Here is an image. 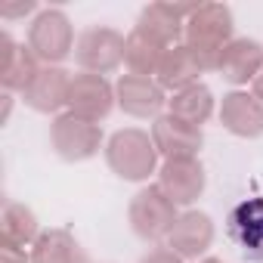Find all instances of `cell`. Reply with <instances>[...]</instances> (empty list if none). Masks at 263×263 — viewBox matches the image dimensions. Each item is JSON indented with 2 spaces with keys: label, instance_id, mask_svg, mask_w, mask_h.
Masks as SVG:
<instances>
[{
  "label": "cell",
  "instance_id": "6da1fadb",
  "mask_svg": "<svg viewBox=\"0 0 263 263\" xmlns=\"http://www.w3.org/2000/svg\"><path fill=\"white\" fill-rule=\"evenodd\" d=\"M235 41V19L226 4H198V10L186 19L183 44L198 59L201 71H217L223 50Z\"/></svg>",
  "mask_w": 263,
  "mask_h": 263
},
{
  "label": "cell",
  "instance_id": "7a4b0ae2",
  "mask_svg": "<svg viewBox=\"0 0 263 263\" xmlns=\"http://www.w3.org/2000/svg\"><path fill=\"white\" fill-rule=\"evenodd\" d=\"M105 164L115 177L127 183H146L152 174H158V149L152 143V134L140 127H124L105 140Z\"/></svg>",
  "mask_w": 263,
  "mask_h": 263
},
{
  "label": "cell",
  "instance_id": "3957f363",
  "mask_svg": "<svg viewBox=\"0 0 263 263\" xmlns=\"http://www.w3.org/2000/svg\"><path fill=\"white\" fill-rule=\"evenodd\" d=\"M180 217V208L161 192L158 183L143 186L127 204V223L134 229V235L146 245H161L167 241L174 223Z\"/></svg>",
  "mask_w": 263,
  "mask_h": 263
},
{
  "label": "cell",
  "instance_id": "277c9868",
  "mask_svg": "<svg viewBox=\"0 0 263 263\" xmlns=\"http://www.w3.org/2000/svg\"><path fill=\"white\" fill-rule=\"evenodd\" d=\"M31 53L37 56L41 65H62L68 56H74V44H78V34H74V25L71 19L56 10V7H47L41 10L31 25H28V41Z\"/></svg>",
  "mask_w": 263,
  "mask_h": 263
},
{
  "label": "cell",
  "instance_id": "5b68a950",
  "mask_svg": "<svg viewBox=\"0 0 263 263\" xmlns=\"http://www.w3.org/2000/svg\"><path fill=\"white\" fill-rule=\"evenodd\" d=\"M50 146L53 152L68 161V164H81L99 155V149H105V134H102V124L84 121L71 111L56 115L50 124Z\"/></svg>",
  "mask_w": 263,
  "mask_h": 263
},
{
  "label": "cell",
  "instance_id": "8992f818",
  "mask_svg": "<svg viewBox=\"0 0 263 263\" xmlns=\"http://www.w3.org/2000/svg\"><path fill=\"white\" fill-rule=\"evenodd\" d=\"M124 34L108 25H90L78 34L74 62L87 74H111L124 65Z\"/></svg>",
  "mask_w": 263,
  "mask_h": 263
},
{
  "label": "cell",
  "instance_id": "52a82bcc",
  "mask_svg": "<svg viewBox=\"0 0 263 263\" xmlns=\"http://www.w3.org/2000/svg\"><path fill=\"white\" fill-rule=\"evenodd\" d=\"M118 105V96H115V84L102 74H87V71H78L71 74V87H68V102L65 108L84 121H93V124H102L111 108Z\"/></svg>",
  "mask_w": 263,
  "mask_h": 263
},
{
  "label": "cell",
  "instance_id": "ba28073f",
  "mask_svg": "<svg viewBox=\"0 0 263 263\" xmlns=\"http://www.w3.org/2000/svg\"><path fill=\"white\" fill-rule=\"evenodd\" d=\"M115 96H118V108L130 118L140 121H155L164 115L167 108V93L158 87L155 78H143V74H121L115 81Z\"/></svg>",
  "mask_w": 263,
  "mask_h": 263
},
{
  "label": "cell",
  "instance_id": "9c48e42d",
  "mask_svg": "<svg viewBox=\"0 0 263 263\" xmlns=\"http://www.w3.org/2000/svg\"><path fill=\"white\" fill-rule=\"evenodd\" d=\"M158 186L177 208H192L208 186V171L198 158H171L158 167Z\"/></svg>",
  "mask_w": 263,
  "mask_h": 263
},
{
  "label": "cell",
  "instance_id": "30bf717a",
  "mask_svg": "<svg viewBox=\"0 0 263 263\" xmlns=\"http://www.w3.org/2000/svg\"><path fill=\"white\" fill-rule=\"evenodd\" d=\"M195 10H198V4H149V7H143L134 28L143 31L146 37H152L155 44H161L164 50H171V47L183 44L186 19Z\"/></svg>",
  "mask_w": 263,
  "mask_h": 263
},
{
  "label": "cell",
  "instance_id": "8fae6325",
  "mask_svg": "<svg viewBox=\"0 0 263 263\" xmlns=\"http://www.w3.org/2000/svg\"><path fill=\"white\" fill-rule=\"evenodd\" d=\"M214 235H217V229H214L211 214L189 208V211H180V217H177V223H174V229H171L164 245L177 257L198 263V260H204V251L214 245Z\"/></svg>",
  "mask_w": 263,
  "mask_h": 263
},
{
  "label": "cell",
  "instance_id": "7c38bea8",
  "mask_svg": "<svg viewBox=\"0 0 263 263\" xmlns=\"http://www.w3.org/2000/svg\"><path fill=\"white\" fill-rule=\"evenodd\" d=\"M149 134H152V143H155V149L164 161H171V158H198V152L204 146V130L201 127H192V124H186V121H180L167 111L152 121Z\"/></svg>",
  "mask_w": 263,
  "mask_h": 263
},
{
  "label": "cell",
  "instance_id": "4fadbf2b",
  "mask_svg": "<svg viewBox=\"0 0 263 263\" xmlns=\"http://www.w3.org/2000/svg\"><path fill=\"white\" fill-rule=\"evenodd\" d=\"M220 124L238 140L263 137V102L248 90H229L220 99Z\"/></svg>",
  "mask_w": 263,
  "mask_h": 263
},
{
  "label": "cell",
  "instance_id": "5bb4252c",
  "mask_svg": "<svg viewBox=\"0 0 263 263\" xmlns=\"http://www.w3.org/2000/svg\"><path fill=\"white\" fill-rule=\"evenodd\" d=\"M68 87H71V74L62 65H41L34 81L25 87L22 99L37 115H56L68 102Z\"/></svg>",
  "mask_w": 263,
  "mask_h": 263
},
{
  "label": "cell",
  "instance_id": "9a60e30c",
  "mask_svg": "<svg viewBox=\"0 0 263 263\" xmlns=\"http://www.w3.org/2000/svg\"><path fill=\"white\" fill-rule=\"evenodd\" d=\"M260 71H263V44L254 37H235L223 50L220 65H217V74L232 87L254 84L260 78Z\"/></svg>",
  "mask_w": 263,
  "mask_h": 263
},
{
  "label": "cell",
  "instance_id": "2e32d148",
  "mask_svg": "<svg viewBox=\"0 0 263 263\" xmlns=\"http://www.w3.org/2000/svg\"><path fill=\"white\" fill-rule=\"evenodd\" d=\"M0 44H4V59H0V81H4V93H25V87L41 71L37 56L31 53L28 44H16L10 31L0 34Z\"/></svg>",
  "mask_w": 263,
  "mask_h": 263
},
{
  "label": "cell",
  "instance_id": "e0dca14e",
  "mask_svg": "<svg viewBox=\"0 0 263 263\" xmlns=\"http://www.w3.org/2000/svg\"><path fill=\"white\" fill-rule=\"evenodd\" d=\"M229 235L245 251V257L263 260V195L248 198L229 214Z\"/></svg>",
  "mask_w": 263,
  "mask_h": 263
},
{
  "label": "cell",
  "instance_id": "ac0fdd59",
  "mask_svg": "<svg viewBox=\"0 0 263 263\" xmlns=\"http://www.w3.org/2000/svg\"><path fill=\"white\" fill-rule=\"evenodd\" d=\"M201 74H204V71H201L198 59L189 53L186 44H180V47H171V50L164 53V59H161V65H158V71H155V81H158V87H161L164 93L174 96V93H180V90L198 84Z\"/></svg>",
  "mask_w": 263,
  "mask_h": 263
},
{
  "label": "cell",
  "instance_id": "d6986e66",
  "mask_svg": "<svg viewBox=\"0 0 263 263\" xmlns=\"http://www.w3.org/2000/svg\"><path fill=\"white\" fill-rule=\"evenodd\" d=\"M214 108H217V99H214V90L208 84H192L180 93H174L167 99V115L192 124V127H201L214 118Z\"/></svg>",
  "mask_w": 263,
  "mask_h": 263
},
{
  "label": "cell",
  "instance_id": "ffe728a7",
  "mask_svg": "<svg viewBox=\"0 0 263 263\" xmlns=\"http://www.w3.org/2000/svg\"><path fill=\"white\" fill-rule=\"evenodd\" d=\"M31 263H87V257L68 229H44L31 248Z\"/></svg>",
  "mask_w": 263,
  "mask_h": 263
},
{
  "label": "cell",
  "instance_id": "44dd1931",
  "mask_svg": "<svg viewBox=\"0 0 263 263\" xmlns=\"http://www.w3.org/2000/svg\"><path fill=\"white\" fill-rule=\"evenodd\" d=\"M41 223H37V214L22 204V201H7L4 204V217H0V238H7L19 248H34V241L41 238Z\"/></svg>",
  "mask_w": 263,
  "mask_h": 263
},
{
  "label": "cell",
  "instance_id": "7402d4cb",
  "mask_svg": "<svg viewBox=\"0 0 263 263\" xmlns=\"http://www.w3.org/2000/svg\"><path fill=\"white\" fill-rule=\"evenodd\" d=\"M164 47L155 44L152 37H146L143 31H130L127 41H124V65L130 74H143V78H155L161 59H164Z\"/></svg>",
  "mask_w": 263,
  "mask_h": 263
},
{
  "label": "cell",
  "instance_id": "603a6c76",
  "mask_svg": "<svg viewBox=\"0 0 263 263\" xmlns=\"http://www.w3.org/2000/svg\"><path fill=\"white\" fill-rule=\"evenodd\" d=\"M0 263H31V251L0 238Z\"/></svg>",
  "mask_w": 263,
  "mask_h": 263
},
{
  "label": "cell",
  "instance_id": "cb8c5ba5",
  "mask_svg": "<svg viewBox=\"0 0 263 263\" xmlns=\"http://www.w3.org/2000/svg\"><path fill=\"white\" fill-rule=\"evenodd\" d=\"M140 263H186V260H183V257H177L167 245H155L149 254H143V257H140Z\"/></svg>",
  "mask_w": 263,
  "mask_h": 263
},
{
  "label": "cell",
  "instance_id": "d4e9b609",
  "mask_svg": "<svg viewBox=\"0 0 263 263\" xmlns=\"http://www.w3.org/2000/svg\"><path fill=\"white\" fill-rule=\"evenodd\" d=\"M34 10H37L34 0H25V4H19V7H4V10H0V16H4V19H19V16H28Z\"/></svg>",
  "mask_w": 263,
  "mask_h": 263
},
{
  "label": "cell",
  "instance_id": "484cf974",
  "mask_svg": "<svg viewBox=\"0 0 263 263\" xmlns=\"http://www.w3.org/2000/svg\"><path fill=\"white\" fill-rule=\"evenodd\" d=\"M251 93H254V96H257V99L263 102V71H260V78H257V81L251 84Z\"/></svg>",
  "mask_w": 263,
  "mask_h": 263
},
{
  "label": "cell",
  "instance_id": "4316f807",
  "mask_svg": "<svg viewBox=\"0 0 263 263\" xmlns=\"http://www.w3.org/2000/svg\"><path fill=\"white\" fill-rule=\"evenodd\" d=\"M198 263H223L220 257H204V260H198Z\"/></svg>",
  "mask_w": 263,
  "mask_h": 263
}]
</instances>
